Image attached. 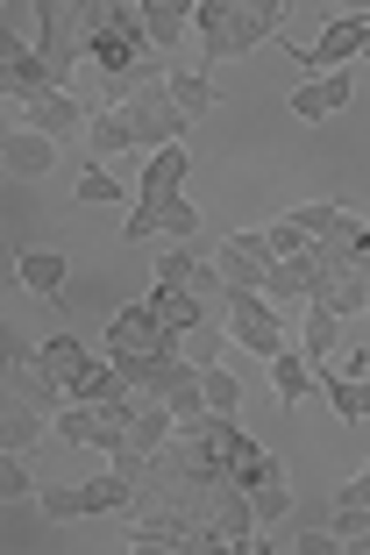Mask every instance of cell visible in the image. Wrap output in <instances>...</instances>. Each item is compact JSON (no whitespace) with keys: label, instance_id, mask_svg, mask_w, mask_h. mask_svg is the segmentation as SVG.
Returning <instances> with one entry per match:
<instances>
[{"label":"cell","instance_id":"obj_1","mask_svg":"<svg viewBox=\"0 0 370 555\" xmlns=\"http://www.w3.org/2000/svg\"><path fill=\"white\" fill-rule=\"evenodd\" d=\"M278 15H285L278 0H200L193 29H200V43H207L200 57H214V65H221V57H250L257 43L278 36Z\"/></svg>","mask_w":370,"mask_h":555},{"label":"cell","instance_id":"obj_2","mask_svg":"<svg viewBox=\"0 0 370 555\" xmlns=\"http://www.w3.org/2000/svg\"><path fill=\"white\" fill-rule=\"evenodd\" d=\"M36 22H43V43H36V57H43L50 72H58V86L79 72V36H93V8H79V0H43L36 8Z\"/></svg>","mask_w":370,"mask_h":555},{"label":"cell","instance_id":"obj_3","mask_svg":"<svg viewBox=\"0 0 370 555\" xmlns=\"http://www.w3.org/2000/svg\"><path fill=\"white\" fill-rule=\"evenodd\" d=\"M186 164H193V157H186L178 143H171V150H150V157H143V179H136V214L122 221V235H129V243L157 235V229H150V214H157L164 199H178V185H186Z\"/></svg>","mask_w":370,"mask_h":555},{"label":"cell","instance_id":"obj_4","mask_svg":"<svg viewBox=\"0 0 370 555\" xmlns=\"http://www.w3.org/2000/svg\"><path fill=\"white\" fill-rule=\"evenodd\" d=\"M114 115L129 121V135H136V150H171L178 135H186V115L171 107V93H164V79L157 86H136Z\"/></svg>","mask_w":370,"mask_h":555},{"label":"cell","instance_id":"obj_5","mask_svg":"<svg viewBox=\"0 0 370 555\" xmlns=\"http://www.w3.org/2000/svg\"><path fill=\"white\" fill-rule=\"evenodd\" d=\"M228 343H242L250 357H264V363L285 357V327H278V313H271L264 293H235V307H228Z\"/></svg>","mask_w":370,"mask_h":555},{"label":"cell","instance_id":"obj_6","mask_svg":"<svg viewBox=\"0 0 370 555\" xmlns=\"http://www.w3.org/2000/svg\"><path fill=\"white\" fill-rule=\"evenodd\" d=\"M171 349H178V335L157 321L150 299H143V307H122L107 321V357H171Z\"/></svg>","mask_w":370,"mask_h":555},{"label":"cell","instance_id":"obj_7","mask_svg":"<svg viewBox=\"0 0 370 555\" xmlns=\"http://www.w3.org/2000/svg\"><path fill=\"white\" fill-rule=\"evenodd\" d=\"M86 121H93V107H86L79 93L15 100V129H36V135H50V143H72V135H86Z\"/></svg>","mask_w":370,"mask_h":555},{"label":"cell","instance_id":"obj_8","mask_svg":"<svg viewBox=\"0 0 370 555\" xmlns=\"http://www.w3.org/2000/svg\"><path fill=\"white\" fill-rule=\"evenodd\" d=\"M0 72H8V100H43V93H65V86H58V72H50L29 43H22V29H8V36H0Z\"/></svg>","mask_w":370,"mask_h":555},{"label":"cell","instance_id":"obj_9","mask_svg":"<svg viewBox=\"0 0 370 555\" xmlns=\"http://www.w3.org/2000/svg\"><path fill=\"white\" fill-rule=\"evenodd\" d=\"M363 43H370V15H342L314 50H292V57H299L314 79H328V72H349V57H363Z\"/></svg>","mask_w":370,"mask_h":555},{"label":"cell","instance_id":"obj_10","mask_svg":"<svg viewBox=\"0 0 370 555\" xmlns=\"http://www.w3.org/2000/svg\"><path fill=\"white\" fill-rule=\"evenodd\" d=\"M271 249H264V235H228L221 249H214V271L228 278V293H264V278H271Z\"/></svg>","mask_w":370,"mask_h":555},{"label":"cell","instance_id":"obj_11","mask_svg":"<svg viewBox=\"0 0 370 555\" xmlns=\"http://www.w3.org/2000/svg\"><path fill=\"white\" fill-rule=\"evenodd\" d=\"M36 363H43V371H50V377H58V385H65V392H72V399H79V392H86V377H93V371H100V363H93V357H86V343H79V335H50V343H43V349H36Z\"/></svg>","mask_w":370,"mask_h":555},{"label":"cell","instance_id":"obj_12","mask_svg":"<svg viewBox=\"0 0 370 555\" xmlns=\"http://www.w3.org/2000/svg\"><path fill=\"white\" fill-rule=\"evenodd\" d=\"M0 164H8V179H50V164H58V143L36 129H8V150H0Z\"/></svg>","mask_w":370,"mask_h":555},{"label":"cell","instance_id":"obj_13","mask_svg":"<svg viewBox=\"0 0 370 555\" xmlns=\"http://www.w3.org/2000/svg\"><path fill=\"white\" fill-rule=\"evenodd\" d=\"M349 93H356V79H349V72H328V79H306L299 93H292V115H299V121H328L335 107H349Z\"/></svg>","mask_w":370,"mask_h":555},{"label":"cell","instance_id":"obj_14","mask_svg":"<svg viewBox=\"0 0 370 555\" xmlns=\"http://www.w3.org/2000/svg\"><path fill=\"white\" fill-rule=\"evenodd\" d=\"M15 399H29L36 413H50V421L72 406V392H65V385H58V377H50L36 357H22V363H15Z\"/></svg>","mask_w":370,"mask_h":555},{"label":"cell","instance_id":"obj_15","mask_svg":"<svg viewBox=\"0 0 370 555\" xmlns=\"http://www.w3.org/2000/svg\"><path fill=\"white\" fill-rule=\"evenodd\" d=\"M193 29V0H143V36L150 50H178V36Z\"/></svg>","mask_w":370,"mask_h":555},{"label":"cell","instance_id":"obj_16","mask_svg":"<svg viewBox=\"0 0 370 555\" xmlns=\"http://www.w3.org/2000/svg\"><path fill=\"white\" fill-rule=\"evenodd\" d=\"M264 299H278V307H292V299H314V249L306 257H285V263H271V278H264Z\"/></svg>","mask_w":370,"mask_h":555},{"label":"cell","instance_id":"obj_17","mask_svg":"<svg viewBox=\"0 0 370 555\" xmlns=\"http://www.w3.org/2000/svg\"><path fill=\"white\" fill-rule=\"evenodd\" d=\"M86 150H93V157H100V164H122V157H143V150H136V135H129V121L114 115V107H107V115H93V121H86Z\"/></svg>","mask_w":370,"mask_h":555},{"label":"cell","instance_id":"obj_18","mask_svg":"<svg viewBox=\"0 0 370 555\" xmlns=\"http://www.w3.org/2000/svg\"><path fill=\"white\" fill-rule=\"evenodd\" d=\"M150 307H157V321L171 327V335H193V327L207 321V307H200L186 285H157V293H150Z\"/></svg>","mask_w":370,"mask_h":555},{"label":"cell","instance_id":"obj_19","mask_svg":"<svg viewBox=\"0 0 370 555\" xmlns=\"http://www.w3.org/2000/svg\"><path fill=\"white\" fill-rule=\"evenodd\" d=\"M15 278H22V293L50 299V293H65V257H58V249H29V257L15 263Z\"/></svg>","mask_w":370,"mask_h":555},{"label":"cell","instance_id":"obj_20","mask_svg":"<svg viewBox=\"0 0 370 555\" xmlns=\"http://www.w3.org/2000/svg\"><path fill=\"white\" fill-rule=\"evenodd\" d=\"M43 421H50V413H36L29 399H8V421H0V441H8V456H29L36 441H43Z\"/></svg>","mask_w":370,"mask_h":555},{"label":"cell","instance_id":"obj_21","mask_svg":"<svg viewBox=\"0 0 370 555\" xmlns=\"http://www.w3.org/2000/svg\"><path fill=\"white\" fill-rule=\"evenodd\" d=\"M321 392L342 421H370V377H342V371H321Z\"/></svg>","mask_w":370,"mask_h":555},{"label":"cell","instance_id":"obj_22","mask_svg":"<svg viewBox=\"0 0 370 555\" xmlns=\"http://www.w3.org/2000/svg\"><path fill=\"white\" fill-rule=\"evenodd\" d=\"M335 313H328V307H306V321H299V357L306 363H328V357H335Z\"/></svg>","mask_w":370,"mask_h":555},{"label":"cell","instance_id":"obj_23","mask_svg":"<svg viewBox=\"0 0 370 555\" xmlns=\"http://www.w3.org/2000/svg\"><path fill=\"white\" fill-rule=\"evenodd\" d=\"M271 392H278V399H285V406H299V399H306V392H314V363H306V357H299V349H285V357H278V363H271Z\"/></svg>","mask_w":370,"mask_h":555},{"label":"cell","instance_id":"obj_24","mask_svg":"<svg viewBox=\"0 0 370 555\" xmlns=\"http://www.w3.org/2000/svg\"><path fill=\"white\" fill-rule=\"evenodd\" d=\"M36 506H43V520H93V491L86 485H50V491H36Z\"/></svg>","mask_w":370,"mask_h":555},{"label":"cell","instance_id":"obj_25","mask_svg":"<svg viewBox=\"0 0 370 555\" xmlns=\"http://www.w3.org/2000/svg\"><path fill=\"white\" fill-rule=\"evenodd\" d=\"M164 93H171V107H178L186 121H193V115H207V107H214V86L200 79V72H164Z\"/></svg>","mask_w":370,"mask_h":555},{"label":"cell","instance_id":"obj_26","mask_svg":"<svg viewBox=\"0 0 370 555\" xmlns=\"http://www.w3.org/2000/svg\"><path fill=\"white\" fill-rule=\"evenodd\" d=\"M285 221L306 235V243H328V235H335L342 221H349V207H335V199H314V207H292Z\"/></svg>","mask_w":370,"mask_h":555},{"label":"cell","instance_id":"obj_27","mask_svg":"<svg viewBox=\"0 0 370 555\" xmlns=\"http://www.w3.org/2000/svg\"><path fill=\"white\" fill-rule=\"evenodd\" d=\"M221 343H228L221 327H214V321H200L193 335H178V357L193 363V371H207V363H221Z\"/></svg>","mask_w":370,"mask_h":555},{"label":"cell","instance_id":"obj_28","mask_svg":"<svg viewBox=\"0 0 370 555\" xmlns=\"http://www.w3.org/2000/svg\"><path fill=\"white\" fill-rule=\"evenodd\" d=\"M150 229H157V235H186V243H193V235H200V207H193V199H164V207L150 214Z\"/></svg>","mask_w":370,"mask_h":555},{"label":"cell","instance_id":"obj_29","mask_svg":"<svg viewBox=\"0 0 370 555\" xmlns=\"http://www.w3.org/2000/svg\"><path fill=\"white\" fill-rule=\"evenodd\" d=\"M250 506H257V527H278L292 513V491H285V477H271V485H257L250 491Z\"/></svg>","mask_w":370,"mask_h":555},{"label":"cell","instance_id":"obj_30","mask_svg":"<svg viewBox=\"0 0 370 555\" xmlns=\"http://www.w3.org/2000/svg\"><path fill=\"white\" fill-rule=\"evenodd\" d=\"M200 385H207V406L214 413H235L242 406V377H228L221 363H207V371H200Z\"/></svg>","mask_w":370,"mask_h":555},{"label":"cell","instance_id":"obj_31","mask_svg":"<svg viewBox=\"0 0 370 555\" xmlns=\"http://www.w3.org/2000/svg\"><path fill=\"white\" fill-rule=\"evenodd\" d=\"M228 470H235V485H250V491H257V485H271V477H278V456H264L257 441H250V449H242V456L228 463Z\"/></svg>","mask_w":370,"mask_h":555},{"label":"cell","instance_id":"obj_32","mask_svg":"<svg viewBox=\"0 0 370 555\" xmlns=\"http://www.w3.org/2000/svg\"><path fill=\"white\" fill-rule=\"evenodd\" d=\"M257 235H264V249H271L278 263H285V257H306V249H314V243H306V235H299V229L285 221V214H278L271 229H257Z\"/></svg>","mask_w":370,"mask_h":555},{"label":"cell","instance_id":"obj_33","mask_svg":"<svg viewBox=\"0 0 370 555\" xmlns=\"http://www.w3.org/2000/svg\"><path fill=\"white\" fill-rule=\"evenodd\" d=\"M122 193H129V185L114 179V171H86V179H79V207H86V199L100 207V199H122Z\"/></svg>","mask_w":370,"mask_h":555},{"label":"cell","instance_id":"obj_34","mask_svg":"<svg viewBox=\"0 0 370 555\" xmlns=\"http://www.w3.org/2000/svg\"><path fill=\"white\" fill-rule=\"evenodd\" d=\"M0 499H29V456L0 463Z\"/></svg>","mask_w":370,"mask_h":555},{"label":"cell","instance_id":"obj_35","mask_svg":"<svg viewBox=\"0 0 370 555\" xmlns=\"http://www.w3.org/2000/svg\"><path fill=\"white\" fill-rule=\"evenodd\" d=\"M335 371H342V377H370V349H342Z\"/></svg>","mask_w":370,"mask_h":555},{"label":"cell","instance_id":"obj_36","mask_svg":"<svg viewBox=\"0 0 370 555\" xmlns=\"http://www.w3.org/2000/svg\"><path fill=\"white\" fill-rule=\"evenodd\" d=\"M363 313H370V271H363Z\"/></svg>","mask_w":370,"mask_h":555},{"label":"cell","instance_id":"obj_37","mask_svg":"<svg viewBox=\"0 0 370 555\" xmlns=\"http://www.w3.org/2000/svg\"><path fill=\"white\" fill-rule=\"evenodd\" d=\"M363 57H370V43H363Z\"/></svg>","mask_w":370,"mask_h":555}]
</instances>
